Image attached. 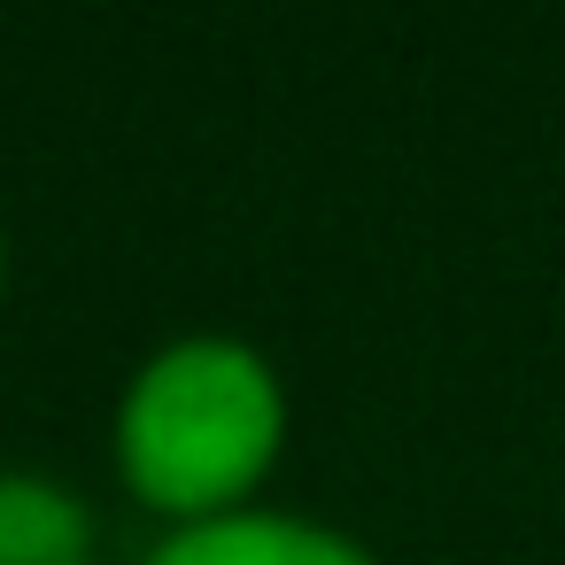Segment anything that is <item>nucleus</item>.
<instances>
[{"mask_svg": "<svg viewBox=\"0 0 565 565\" xmlns=\"http://www.w3.org/2000/svg\"><path fill=\"white\" fill-rule=\"evenodd\" d=\"M287 380L241 333H171L132 364L109 411L117 488L171 526L233 519L287 457Z\"/></svg>", "mask_w": 565, "mask_h": 565, "instance_id": "f257e3e1", "label": "nucleus"}, {"mask_svg": "<svg viewBox=\"0 0 565 565\" xmlns=\"http://www.w3.org/2000/svg\"><path fill=\"white\" fill-rule=\"evenodd\" d=\"M0 565H94L86 495L47 472H0Z\"/></svg>", "mask_w": 565, "mask_h": 565, "instance_id": "7ed1b4c3", "label": "nucleus"}, {"mask_svg": "<svg viewBox=\"0 0 565 565\" xmlns=\"http://www.w3.org/2000/svg\"><path fill=\"white\" fill-rule=\"evenodd\" d=\"M0 302H9V225H0Z\"/></svg>", "mask_w": 565, "mask_h": 565, "instance_id": "20e7f679", "label": "nucleus"}, {"mask_svg": "<svg viewBox=\"0 0 565 565\" xmlns=\"http://www.w3.org/2000/svg\"><path fill=\"white\" fill-rule=\"evenodd\" d=\"M140 565H387V557L372 542H356L349 526H326L310 511L248 503L233 519H202V526L156 534Z\"/></svg>", "mask_w": 565, "mask_h": 565, "instance_id": "f03ea898", "label": "nucleus"}]
</instances>
